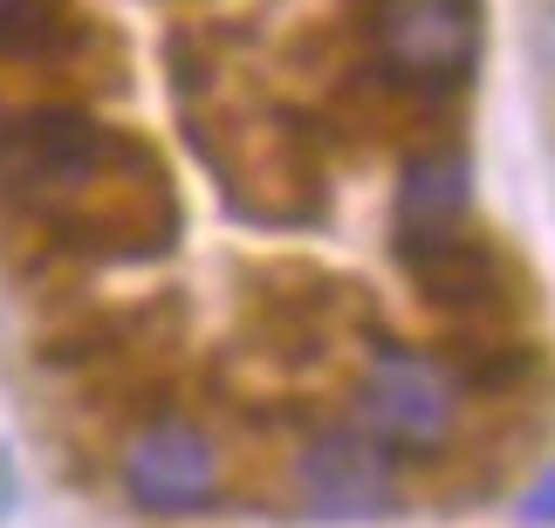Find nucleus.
<instances>
[{
	"label": "nucleus",
	"instance_id": "5",
	"mask_svg": "<svg viewBox=\"0 0 555 528\" xmlns=\"http://www.w3.org/2000/svg\"><path fill=\"white\" fill-rule=\"evenodd\" d=\"M295 480H302L309 515H323V521H371L398 501V474L371 433H323L302 453Z\"/></svg>",
	"mask_w": 555,
	"mask_h": 528
},
{
	"label": "nucleus",
	"instance_id": "8",
	"mask_svg": "<svg viewBox=\"0 0 555 528\" xmlns=\"http://www.w3.org/2000/svg\"><path fill=\"white\" fill-rule=\"evenodd\" d=\"M535 62H542V76L555 82V0L542 8V21H535Z\"/></svg>",
	"mask_w": 555,
	"mask_h": 528
},
{
	"label": "nucleus",
	"instance_id": "4",
	"mask_svg": "<svg viewBox=\"0 0 555 528\" xmlns=\"http://www.w3.org/2000/svg\"><path fill=\"white\" fill-rule=\"evenodd\" d=\"M124 488L152 515H192L220 488V453H212V439L199 426L165 418V426L131 439V453H124Z\"/></svg>",
	"mask_w": 555,
	"mask_h": 528
},
{
	"label": "nucleus",
	"instance_id": "1",
	"mask_svg": "<svg viewBox=\"0 0 555 528\" xmlns=\"http://www.w3.org/2000/svg\"><path fill=\"white\" fill-rule=\"evenodd\" d=\"M117 138L69 103H35L0 124V193L14 199H76L111 172Z\"/></svg>",
	"mask_w": 555,
	"mask_h": 528
},
{
	"label": "nucleus",
	"instance_id": "2",
	"mask_svg": "<svg viewBox=\"0 0 555 528\" xmlns=\"http://www.w3.org/2000/svg\"><path fill=\"white\" fill-rule=\"evenodd\" d=\"M357 405H364V433L377 439V447H398V453L446 447V433H453V418H460L453 377H446L433 357H418V350H384L364 371Z\"/></svg>",
	"mask_w": 555,
	"mask_h": 528
},
{
	"label": "nucleus",
	"instance_id": "6",
	"mask_svg": "<svg viewBox=\"0 0 555 528\" xmlns=\"http://www.w3.org/2000/svg\"><path fill=\"white\" fill-rule=\"evenodd\" d=\"M412 282L433 295L439 309H480L501 295V261L487 241H466V234H433V241H404L398 247Z\"/></svg>",
	"mask_w": 555,
	"mask_h": 528
},
{
	"label": "nucleus",
	"instance_id": "3",
	"mask_svg": "<svg viewBox=\"0 0 555 528\" xmlns=\"http://www.w3.org/2000/svg\"><path fill=\"white\" fill-rule=\"evenodd\" d=\"M377 49H384V69L404 76V82H460L474 69V49H480V21H474V0H384L377 8Z\"/></svg>",
	"mask_w": 555,
	"mask_h": 528
},
{
	"label": "nucleus",
	"instance_id": "10",
	"mask_svg": "<svg viewBox=\"0 0 555 528\" xmlns=\"http://www.w3.org/2000/svg\"><path fill=\"white\" fill-rule=\"evenodd\" d=\"M21 8H28V0H0V28H8V21H14Z\"/></svg>",
	"mask_w": 555,
	"mask_h": 528
},
{
	"label": "nucleus",
	"instance_id": "7",
	"mask_svg": "<svg viewBox=\"0 0 555 528\" xmlns=\"http://www.w3.org/2000/svg\"><path fill=\"white\" fill-rule=\"evenodd\" d=\"M466 185H474V172H466L460 152H425V158H412V165H404V179H398V241L460 234Z\"/></svg>",
	"mask_w": 555,
	"mask_h": 528
},
{
	"label": "nucleus",
	"instance_id": "9",
	"mask_svg": "<svg viewBox=\"0 0 555 528\" xmlns=\"http://www.w3.org/2000/svg\"><path fill=\"white\" fill-rule=\"evenodd\" d=\"M528 521H555V474L542 480L535 494H528Z\"/></svg>",
	"mask_w": 555,
	"mask_h": 528
}]
</instances>
